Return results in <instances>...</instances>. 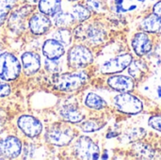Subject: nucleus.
I'll return each mask as SVG.
<instances>
[{"label": "nucleus", "mask_w": 161, "mask_h": 160, "mask_svg": "<svg viewBox=\"0 0 161 160\" xmlns=\"http://www.w3.org/2000/svg\"><path fill=\"white\" fill-rule=\"evenodd\" d=\"M52 80L56 90L64 92H71L81 89L88 82L89 74L86 71L60 73L56 74Z\"/></svg>", "instance_id": "obj_1"}, {"label": "nucleus", "mask_w": 161, "mask_h": 160, "mask_svg": "<svg viewBox=\"0 0 161 160\" xmlns=\"http://www.w3.org/2000/svg\"><path fill=\"white\" fill-rule=\"evenodd\" d=\"M93 61V54L85 45L77 44L74 45L68 52L67 55V64L69 67L75 70H81L89 65H91Z\"/></svg>", "instance_id": "obj_2"}, {"label": "nucleus", "mask_w": 161, "mask_h": 160, "mask_svg": "<svg viewBox=\"0 0 161 160\" xmlns=\"http://www.w3.org/2000/svg\"><path fill=\"white\" fill-rule=\"evenodd\" d=\"M21 62L9 52L0 53V79L13 81L21 74Z\"/></svg>", "instance_id": "obj_3"}, {"label": "nucleus", "mask_w": 161, "mask_h": 160, "mask_svg": "<svg viewBox=\"0 0 161 160\" xmlns=\"http://www.w3.org/2000/svg\"><path fill=\"white\" fill-rule=\"evenodd\" d=\"M113 104L118 111L128 115H137L143 109L142 102L130 92H121L114 96Z\"/></svg>", "instance_id": "obj_4"}, {"label": "nucleus", "mask_w": 161, "mask_h": 160, "mask_svg": "<svg viewBox=\"0 0 161 160\" xmlns=\"http://www.w3.org/2000/svg\"><path fill=\"white\" fill-rule=\"evenodd\" d=\"M45 138L48 142L56 146H66L72 142L75 138V132L72 127L56 124L49 127L46 132Z\"/></svg>", "instance_id": "obj_5"}, {"label": "nucleus", "mask_w": 161, "mask_h": 160, "mask_svg": "<svg viewBox=\"0 0 161 160\" xmlns=\"http://www.w3.org/2000/svg\"><path fill=\"white\" fill-rule=\"evenodd\" d=\"M75 155L80 159H98L100 157L99 146L89 137H79L74 145Z\"/></svg>", "instance_id": "obj_6"}, {"label": "nucleus", "mask_w": 161, "mask_h": 160, "mask_svg": "<svg viewBox=\"0 0 161 160\" xmlns=\"http://www.w3.org/2000/svg\"><path fill=\"white\" fill-rule=\"evenodd\" d=\"M133 60L131 54H123L106 60L100 66V73L103 74H115L122 73L128 68Z\"/></svg>", "instance_id": "obj_7"}, {"label": "nucleus", "mask_w": 161, "mask_h": 160, "mask_svg": "<svg viewBox=\"0 0 161 160\" xmlns=\"http://www.w3.org/2000/svg\"><path fill=\"white\" fill-rule=\"evenodd\" d=\"M75 34H76L77 37H81L92 45L101 44L106 38L105 29L96 24H91L85 27L80 25L76 28V31L75 30Z\"/></svg>", "instance_id": "obj_8"}, {"label": "nucleus", "mask_w": 161, "mask_h": 160, "mask_svg": "<svg viewBox=\"0 0 161 160\" xmlns=\"http://www.w3.org/2000/svg\"><path fill=\"white\" fill-rule=\"evenodd\" d=\"M17 125L23 134L30 139L39 137L42 132V124L39 119L30 115L21 116L17 121Z\"/></svg>", "instance_id": "obj_9"}, {"label": "nucleus", "mask_w": 161, "mask_h": 160, "mask_svg": "<svg viewBox=\"0 0 161 160\" xmlns=\"http://www.w3.org/2000/svg\"><path fill=\"white\" fill-rule=\"evenodd\" d=\"M33 6L25 5L24 7L19 8L15 11H13L8 21V25L9 28L13 32H20L25 29V22L26 17L32 12Z\"/></svg>", "instance_id": "obj_10"}, {"label": "nucleus", "mask_w": 161, "mask_h": 160, "mask_svg": "<svg viewBox=\"0 0 161 160\" xmlns=\"http://www.w3.org/2000/svg\"><path fill=\"white\" fill-rule=\"evenodd\" d=\"M52 22L49 17L42 12L33 14L28 20V28L34 35H43L51 27Z\"/></svg>", "instance_id": "obj_11"}, {"label": "nucleus", "mask_w": 161, "mask_h": 160, "mask_svg": "<svg viewBox=\"0 0 161 160\" xmlns=\"http://www.w3.org/2000/svg\"><path fill=\"white\" fill-rule=\"evenodd\" d=\"M22 141L14 136H8L0 141V154L6 157H18L22 153Z\"/></svg>", "instance_id": "obj_12"}, {"label": "nucleus", "mask_w": 161, "mask_h": 160, "mask_svg": "<svg viewBox=\"0 0 161 160\" xmlns=\"http://www.w3.org/2000/svg\"><path fill=\"white\" fill-rule=\"evenodd\" d=\"M131 46L138 57H143L152 51L153 43L149 35L145 32L136 33L131 41Z\"/></svg>", "instance_id": "obj_13"}, {"label": "nucleus", "mask_w": 161, "mask_h": 160, "mask_svg": "<svg viewBox=\"0 0 161 160\" xmlns=\"http://www.w3.org/2000/svg\"><path fill=\"white\" fill-rule=\"evenodd\" d=\"M107 84L112 90L119 92H130L135 88V80L129 75L116 74L107 79Z\"/></svg>", "instance_id": "obj_14"}, {"label": "nucleus", "mask_w": 161, "mask_h": 160, "mask_svg": "<svg viewBox=\"0 0 161 160\" xmlns=\"http://www.w3.org/2000/svg\"><path fill=\"white\" fill-rule=\"evenodd\" d=\"M21 66L26 75H32L39 72L42 66V59L38 53L25 52L21 56Z\"/></svg>", "instance_id": "obj_15"}, {"label": "nucleus", "mask_w": 161, "mask_h": 160, "mask_svg": "<svg viewBox=\"0 0 161 160\" xmlns=\"http://www.w3.org/2000/svg\"><path fill=\"white\" fill-rule=\"evenodd\" d=\"M42 51L45 58L58 59L65 54V46L57 40L50 38L43 42Z\"/></svg>", "instance_id": "obj_16"}, {"label": "nucleus", "mask_w": 161, "mask_h": 160, "mask_svg": "<svg viewBox=\"0 0 161 160\" xmlns=\"http://www.w3.org/2000/svg\"><path fill=\"white\" fill-rule=\"evenodd\" d=\"M59 115L65 122L70 124H79L84 120L83 113L73 104L62 106L59 109Z\"/></svg>", "instance_id": "obj_17"}, {"label": "nucleus", "mask_w": 161, "mask_h": 160, "mask_svg": "<svg viewBox=\"0 0 161 160\" xmlns=\"http://www.w3.org/2000/svg\"><path fill=\"white\" fill-rule=\"evenodd\" d=\"M38 8L40 12L53 17L61 10V0H39Z\"/></svg>", "instance_id": "obj_18"}, {"label": "nucleus", "mask_w": 161, "mask_h": 160, "mask_svg": "<svg viewBox=\"0 0 161 160\" xmlns=\"http://www.w3.org/2000/svg\"><path fill=\"white\" fill-rule=\"evenodd\" d=\"M147 72V64L142 59L132 60L128 66V74L134 80H142L146 75Z\"/></svg>", "instance_id": "obj_19"}, {"label": "nucleus", "mask_w": 161, "mask_h": 160, "mask_svg": "<svg viewBox=\"0 0 161 160\" xmlns=\"http://www.w3.org/2000/svg\"><path fill=\"white\" fill-rule=\"evenodd\" d=\"M142 28L146 33H153V34H161V22L160 20L155 15L150 14L147 17H145L142 24Z\"/></svg>", "instance_id": "obj_20"}, {"label": "nucleus", "mask_w": 161, "mask_h": 160, "mask_svg": "<svg viewBox=\"0 0 161 160\" xmlns=\"http://www.w3.org/2000/svg\"><path fill=\"white\" fill-rule=\"evenodd\" d=\"M70 13L74 19L75 22L77 23H83L90 19L92 15V11L84 5L82 4H75L72 7Z\"/></svg>", "instance_id": "obj_21"}, {"label": "nucleus", "mask_w": 161, "mask_h": 160, "mask_svg": "<svg viewBox=\"0 0 161 160\" xmlns=\"http://www.w3.org/2000/svg\"><path fill=\"white\" fill-rule=\"evenodd\" d=\"M84 104L87 108L95 110H101L107 107V102L100 95L94 92H89L86 95L84 99Z\"/></svg>", "instance_id": "obj_22"}, {"label": "nucleus", "mask_w": 161, "mask_h": 160, "mask_svg": "<svg viewBox=\"0 0 161 160\" xmlns=\"http://www.w3.org/2000/svg\"><path fill=\"white\" fill-rule=\"evenodd\" d=\"M74 22L75 21L70 12H65V11L60 10L59 12H58L57 14H55L53 16V24L58 28L68 27Z\"/></svg>", "instance_id": "obj_23"}, {"label": "nucleus", "mask_w": 161, "mask_h": 160, "mask_svg": "<svg viewBox=\"0 0 161 160\" xmlns=\"http://www.w3.org/2000/svg\"><path fill=\"white\" fill-rule=\"evenodd\" d=\"M52 38L62 43L64 46H69L72 43L73 35L67 27H60L52 33Z\"/></svg>", "instance_id": "obj_24"}, {"label": "nucleus", "mask_w": 161, "mask_h": 160, "mask_svg": "<svg viewBox=\"0 0 161 160\" xmlns=\"http://www.w3.org/2000/svg\"><path fill=\"white\" fill-rule=\"evenodd\" d=\"M106 125V123L98 120V119H90L87 120L85 122H83L79 127L83 132L86 133H92V132H96L99 131L100 129H102L104 126Z\"/></svg>", "instance_id": "obj_25"}, {"label": "nucleus", "mask_w": 161, "mask_h": 160, "mask_svg": "<svg viewBox=\"0 0 161 160\" xmlns=\"http://www.w3.org/2000/svg\"><path fill=\"white\" fill-rule=\"evenodd\" d=\"M17 0H0V26L5 23Z\"/></svg>", "instance_id": "obj_26"}, {"label": "nucleus", "mask_w": 161, "mask_h": 160, "mask_svg": "<svg viewBox=\"0 0 161 160\" xmlns=\"http://www.w3.org/2000/svg\"><path fill=\"white\" fill-rule=\"evenodd\" d=\"M60 58L58 59H49V58H45L43 60V66L44 69L50 73V74H60L64 71L63 66H62V62L59 61Z\"/></svg>", "instance_id": "obj_27"}, {"label": "nucleus", "mask_w": 161, "mask_h": 160, "mask_svg": "<svg viewBox=\"0 0 161 160\" xmlns=\"http://www.w3.org/2000/svg\"><path fill=\"white\" fill-rule=\"evenodd\" d=\"M85 6L95 13H101L105 10V6L101 0H85Z\"/></svg>", "instance_id": "obj_28"}, {"label": "nucleus", "mask_w": 161, "mask_h": 160, "mask_svg": "<svg viewBox=\"0 0 161 160\" xmlns=\"http://www.w3.org/2000/svg\"><path fill=\"white\" fill-rule=\"evenodd\" d=\"M148 124L153 129H155L158 132H161V115L152 116L148 121Z\"/></svg>", "instance_id": "obj_29"}, {"label": "nucleus", "mask_w": 161, "mask_h": 160, "mask_svg": "<svg viewBox=\"0 0 161 160\" xmlns=\"http://www.w3.org/2000/svg\"><path fill=\"white\" fill-rule=\"evenodd\" d=\"M10 91H11V89H10L9 84L5 80L0 79V97L8 96L10 94Z\"/></svg>", "instance_id": "obj_30"}, {"label": "nucleus", "mask_w": 161, "mask_h": 160, "mask_svg": "<svg viewBox=\"0 0 161 160\" xmlns=\"http://www.w3.org/2000/svg\"><path fill=\"white\" fill-rule=\"evenodd\" d=\"M152 13L155 14L161 22V0L158 1L154 6H153V10H152Z\"/></svg>", "instance_id": "obj_31"}, {"label": "nucleus", "mask_w": 161, "mask_h": 160, "mask_svg": "<svg viewBox=\"0 0 161 160\" xmlns=\"http://www.w3.org/2000/svg\"><path fill=\"white\" fill-rule=\"evenodd\" d=\"M25 2H28V3H31V4H35V3H38L39 0H24Z\"/></svg>", "instance_id": "obj_32"}, {"label": "nucleus", "mask_w": 161, "mask_h": 160, "mask_svg": "<svg viewBox=\"0 0 161 160\" xmlns=\"http://www.w3.org/2000/svg\"><path fill=\"white\" fill-rule=\"evenodd\" d=\"M157 92H158V95L161 98V87H158V90H157Z\"/></svg>", "instance_id": "obj_33"}, {"label": "nucleus", "mask_w": 161, "mask_h": 160, "mask_svg": "<svg viewBox=\"0 0 161 160\" xmlns=\"http://www.w3.org/2000/svg\"><path fill=\"white\" fill-rule=\"evenodd\" d=\"M139 2H142V3H143V2H145L146 0H138Z\"/></svg>", "instance_id": "obj_34"}, {"label": "nucleus", "mask_w": 161, "mask_h": 160, "mask_svg": "<svg viewBox=\"0 0 161 160\" xmlns=\"http://www.w3.org/2000/svg\"><path fill=\"white\" fill-rule=\"evenodd\" d=\"M69 1H71V2H75V1H77V0H69Z\"/></svg>", "instance_id": "obj_35"}, {"label": "nucleus", "mask_w": 161, "mask_h": 160, "mask_svg": "<svg viewBox=\"0 0 161 160\" xmlns=\"http://www.w3.org/2000/svg\"><path fill=\"white\" fill-rule=\"evenodd\" d=\"M152 1H153V0H152Z\"/></svg>", "instance_id": "obj_36"}]
</instances>
